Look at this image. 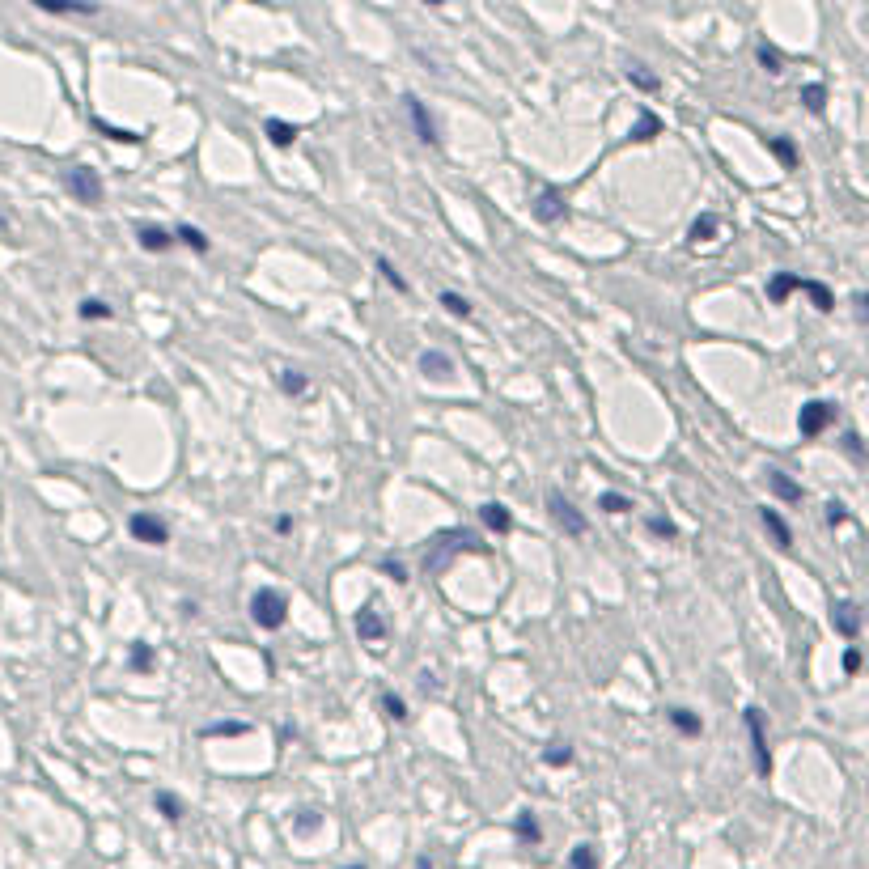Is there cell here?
Returning a JSON list of instances; mask_svg holds the SVG:
<instances>
[{"instance_id": "1", "label": "cell", "mask_w": 869, "mask_h": 869, "mask_svg": "<svg viewBox=\"0 0 869 869\" xmlns=\"http://www.w3.org/2000/svg\"><path fill=\"white\" fill-rule=\"evenodd\" d=\"M475 547H480V535H475V530H441V535L424 547V577L446 573L454 556L475 552Z\"/></svg>"}, {"instance_id": "2", "label": "cell", "mask_w": 869, "mask_h": 869, "mask_svg": "<svg viewBox=\"0 0 869 869\" xmlns=\"http://www.w3.org/2000/svg\"><path fill=\"white\" fill-rule=\"evenodd\" d=\"M251 619H255L259 628H268V632L285 628V619H289V598L280 594V590H259V594L251 598Z\"/></svg>"}, {"instance_id": "3", "label": "cell", "mask_w": 869, "mask_h": 869, "mask_svg": "<svg viewBox=\"0 0 869 869\" xmlns=\"http://www.w3.org/2000/svg\"><path fill=\"white\" fill-rule=\"evenodd\" d=\"M547 509H552V522L564 530V535H573V539H581V535H585V518H581V513H577V505H573L564 492H556V488L547 492Z\"/></svg>"}, {"instance_id": "4", "label": "cell", "mask_w": 869, "mask_h": 869, "mask_svg": "<svg viewBox=\"0 0 869 869\" xmlns=\"http://www.w3.org/2000/svg\"><path fill=\"white\" fill-rule=\"evenodd\" d=\"M68 191H73L81 204H102V195H106L102 179L90 166H73V170H68Z\"/></svg>"}, {"instance_id": "5", "label": "cell", "mask_w": 869, "mask_h": 869, "mask_svg": "<svg viewBox=\"0 0 869 869\" xmlns=\"http://www.w3.org/2000/svg\"><path fill=\"white\" fill-rule=\"evenodd\" d=\"M831 403H823V399H810V403H802V412H797V429H802V437H819L827 424H831Z\"/></svg>"}, {"instance_id": "6", "label": "cell", "mask_w": 869, "mask_h": 869, "mask_svg": "<svg viewBox=\"0 0 869 869\" xmlns=\"http://www.w3.org/2000/svg\"><path fill=\"white\" fill-rule=\"evenodd\" d=\"M530 212H535V221H543V225L564 221V212H569V204H564V191L560 187H543L539 200L530 204Z\"/></svg>"}, {"instance_id": "7", "label": "cell", "mask_w": 869, "mask_h": 869, "mask_svg": "<svg viewBox=\"0 0 869 869\" xmlns=\"http://www.w3.org/2000/svg\"><path fill=\"white\" fill-rule=\"evenodd\" d=\"M831 628H836L844 641H853V636L861 632V607L857 602H848V598L836 602V607H831Z\"/></svg>"}, {"instance_id": "8", "label": "cell", "mask_w": 869, "mask_h": 869, "mask_svg": "<svg viewBox=\"0 0 869 869\" xmlns=\"http://www.w3.org/2000/svg\"><path fill=\"white\" fill-rule=\"evenodd\" d=\"M132 535H136L140 543L162 547V543L170 539V530H166V522H162V518H153V513H132Z\"/></svg>"}, {"instance_id": "9", "label": "cell", "mask_w": 869, "mask_h": 869, "mask_svg": "<svg viewBox=\"0 0 869 869\" xmlns=\"http://www.w3.org/2000/svg\"><path fill=\"white\" fill-rule=\"evenodd\" d=\"M747 730H751V742H755V764L759 772H772V755H768V738H764V717H759V708H747Z\"/></svg>"}, {"instance_id": "10", "label": "cell", "mask_w": 869, "mask_h": 869, "mask_svg": "<svg viewBox=\"0 0 869 869\" xmlns=\"http://www.w3.org/2000/svg\"><path fill=\"white\" fill-rule=\"evenodd\" d=\"M403 102H407V115H412V123H416V132H420V140H424V145H437V140H441V136H437V123H433V115H429V111H424V102H420L416 94H407Z\"/></svg>"}, {"instance_id": "11", "label": "cell", "mask_w": 869, "mask_h": 869, "mask_svg": "<svg viewBox=\"0 0 869 869\" xmlns=\"http://www.w3.org/2000/svg\"><path fill=\"white\" fill-rule=\"evenodd\" d=\"M357 636H361V641H369V645H378L382 636H386V624H382V615L374 607H361L357 611Z\"/></svg>"}, {"instance_id": "12", "label": "cell", "mask_w": 869, "mask_h": 869, "mask_svg": "<svg viewBox=\"0 0 869 869\" xmlns=\"http://www.w3.org/2000/svg\"><path fill=\"white\" fill-rule=\"evenodd\" d=\"M420 374L424 378H450L454 374V361L441 348H429V352H420Z\"/></svg>"}, {"instance_id": "13", "label": "cell", "mask_w": 869, "mask_h": 869, "mask_svg": "<svg viewBox=\"0 0 869 869\" xmlns=\"http://www.w3.org/2000/svg\"><path fill=\"white\" fill-rule=\"evenodd\" d=\"M136 238H140V251H149V255H162V251H170V246H174V238L166 234L162 225H140Z\"/></svg>"}, {"instance_id": "14", "label": "cell", "mask_w": 869, "mask_h": 869, "mask_svg": "<svg viewBox=\"0 0 869 869\" xmlns=\"http://www.w3.org/2000/svg\"><path fill=\"white\" fill-rule=\"evenodd\" d=\"M768 488L780 496V501H789V505H793V501H802V484H793L780 467H768Z\"/></svg>"}, {"instance_id": "15", "label": "cell", "mask_w": 869, "mask_h": 869, "mask_svg": "<svg viewBox=\"0 0 869 869\" xmlns=\"http://www.w3.org/2000/svg\"><path fill=\"white\" fill-rule=\"evenodd\" d=\"M759 518H764V526L772 530V539H776V547H793V530H789V522L780 518L776 509H759Z\"/></svg>"}, {"instance_id": "16", "label": "cell", "mask_w": 869, "mask_h": 869, "mask_svg": "<svg viewBox=\"0 0 869 869\" xmlns=\"http://www.w3.org/2000/svg\"><path fill=\"white\" fill-rule=\"evenodd\" d=\"M480 518H484V526H488V530H496V535H505V530L513 526V518H509V509H505L501 501H488V505L480 509Z\"/></svg>"}, {"instance_id": "17", "label": "cell", "mask_w": 869, "mask_h": 869, "mask_svg": "<svg viewBox=\"0 0 869 869\" xmlns=\"http://www.w3.org/2000/svg\"><path fill=\"white\" fill-rule=\"evenodd\" d=\"M662 132V119L653 115V111H641L636 115V123H632V132H628V140H653Z\"/></svg>"}, {"instance_id": "18", "label": "cell", "mask_w": 869, "mask_h": 869, "mask_svg": "<svg viewBox=\"0 0 869 869\" xmlns=\"http://www.w3.org/2000/svg\"><path fill=\"white\" fill-rule=\"evenodd\" d=\"M793 289H802V276H793V272H776V276L768 280V297H772V301H785Z\"/></svg>"}, {"instance_id": "19", "label": "cell", "mask_w": 869, "mask_h": 869, "mask_svg": "<svg viewBox=\"0 0 869 869\" xmlns=\"http://www.w3.org/2000/svg\"><path fill=\"white\" fill-rule=\"evenodd\" d=\"M268 136H272V145L289 149L293 140L301 136V128H297V123H285V119H268Z\"/></svg>"}, {"instance_id": "20", "label": "cell", "mask_w": 869, "mask_h": 869, "mask_svg": "<svg viewBox=\"0 0 869 869\" xmlns=\"http://www.w3.org/2000/svg\"><path fill=\"white\" fill-rule=\"evenodd\" d=\"M543 764H547V768H569V764H573V747H569V742H547Z\"/></svg>"}, {"instance_id": "21", "label": "cell", "mask_w": 869, "mask_h": 869, "mask_svg": "<svg viewBox=\"0 0 869 869\" xmlns=\"http://www.w3.org/2000/svg\"><path fill=\"white\" fill-rule=\"evenodd\" d=\"M666 717L675 721V730H679V734H687V738H696V734H700V717L691 713V708H670Z\"/></svg>"}, {"instance_id": "22", "label": "cell", "mask_w": 869, "mask_h": 869, "mask_svg": "<svg viewBox=\"0 0 869 869\" xmlns=\"http://www.w3.org/2000/svg\"><path fill=\"white\" fill-rule=\"evenodd\" d=\"M513 831H518V840H526V844H539V836H543V831H539V819H535L530 810H522L518 819H513Z\"/></svg>"}, {"instance_id": "23", "label": "cell", "mask_w": 869, "mask_h": 869, "mask_svg": "<svg viewBox=\"0 0 869 869\" xmlns=\"http://www.w3.org/2000/svg\"><path fill=\"white\" fill-rule=\"evenodd\" d=\"M204 738H242L246 734V721H212L200 730Z\"/></svg>"}, {"instance_id": "24", "label": "cell", "mask_w": 869, "mask_h": 869, "mask_svg": "<svg viewBox=\"0 0 869 869\" xmlns=\"http://www.w3.org/2000/svg\"><path fill=\"white\" fill-rule=\"evenodd\" d=\"M768 153H776L785 170L797 166V149H793V140H785V136H768Z\"/></svg>"}, {"instance_id": "25", "label": "cell", "mask_w": 869, "mask_h": 869, "mask_svg": "<svg viewBox=\"0 0 869 869\" xmlns=\"http://www.w3.org/2000/svg\"><path fill=\"white\" fill-rule=\"evenodd\" d=\"M717 229H721V221L713 217V212H704V217L691 221V242H708V238H717Z\"/></svg>"}, {"instance_id": "26", "label": "cell", "mask_w": 869, "mask_h": 869, "mask_svg": "<svg viewBox=\"0 0 869 869\" xmlns=\"http://www.w3.org/2000/svg\"><path fill=\"white\" fill-rule=\"evenodd\" d=\"M802 293H810V301H814V306H819L823 314H827L831 306H836V297H831V289H827V285H819V280H802Z\"/></svg>"}, {"instance_id": "27", "label": "cell", "mask_w": 869, "mask_h": 869, "mask_svg": "<svg viewBox=\"0 0 869 869\" xmlns=\"http://www.w3.org/2000/svg\"><path fill=\"white\" fill-rule=\"evenodd\" d=\"M153 806H157V810H162V814H166V819H170V823H179V819H183V802H179V797H174V793H166V789H162V793H157V797H153Z\"/></svg>"}, {"instance_id": "28", "label": "cell", "mask_w": 869, "mask_h": 869, "mask_svg": "<svg viewBox=\"0 0 869 869\" xmlns=\"http://www.w3.org/2000/svg\"><path fill=\"white\" fill-rule=\"evenodd\" d=\"M628 81L636 85V90H649V94L658 90V77H653L645 64H628Z\"/></svg>"}, {"instance_id": "29", "label": "cell", "mask_w": 869, "mask_h": 869, "mask_svg": "<svg viewBox=\"0 0 869 869\" xmlns=\"http://www.w3.org/2000/svg\"><path fill=\"white\" fill-rule=\"evenodd\" d=\"M598 509H602V513H628L632 501H628L624 492H602V496H598Z\"/></svg>"}, {"instance_id": "30", "label": "cell", "mask_w": 869, "mask_h": 869, "mask_svg": "<svg viewBox=\"0 0 869 869\" xmlns=\"http://www.w3.org/2000/svg\"><path fill=\"white\" fill-rule=\"evenodd\" d=\"M77 314L85 318V323H90V318H111L115 310H111V306H106V301H102V297H85V301H81V310H77Z\"/></svg>"}, {"instance_id": "31", "label": "cell", "mask_w": 869, "mask_h": 869, "mask_svg": "<svg viewBox=\"0 0 869 869\" xmlns=\"http://www.w3.org/2000/svg\"><path fill=\"white\" fill-rule=\"evenodd\" d=\"M569 869H598L594 844H577V848H573V857H569Z\"/></svg>"}, {"instance_id": "32", "label": "cell", "mask_w": 869, "mask_h": 869, "mask_svg": "<svg viewBox=\"0 0 869 869\" xmlns=\"http://www.w3.org/2000/svg\"><path fill=\"white\" fill-rule=\"evenodd\" d=\"M179 242H187L191 251H200V255H208V246H212V242H208V238H204L195 225H179Z\"/></svg>"}, {"instance_id": "33", "label": "cell", "mask_w": 869, "mask_h": 869, "mask_svg": "<svg viewBox=\"0 0 869 869\" xmlns=\"http://www.w3.org/2000/svg\"><path fill=\"white\" fill-rule=\"evenodd\" d=\"M441 306H446L454 318H471V301H467V297H458V293H450V289L441 293Z\"/></svg>"}, {"instance_id": "34", "label": "cell", "mask_w": 869, "mask_h": 869, "mask_svg": "<svg viewBox=\"0 0 869 869\" xmlns=\"http://www.w3.org/2000/svg\"><path fill=\"white\" fill-rule=\"evenodd\" d=\"M382 713H386L390 721H407V704H403V696L386 691V696H382Z\"/></svg>"}, {"instance_id": "35", "label": "cell", "mask_w": 869, "mask_h": 869, "mask_svg": "<svg viewBox=\"0 0 869 869\" xmlns=\"http://www.w3.org/2000/svg\"><path fill=\"white\" fill-rule=\"evenodd\" d=\"M280 390H285V395H306V374L285 369V374H280Z\"/></svg>"}, {"instance_id": "36", "label": "cell", "mask_w": 869, "mask_h": 869, "mask_svg": "<svg viewBox=\"0 0 869 869\" xmlns=\"http://www.w3.org/2000/svg\"><path fill=\"white\" fill-rule=\"evenodd\" d=\"M47 13H77V17H94L98 9L94 5H64V0H43Z\"/></svg>"}, {"instance_id": "37", "label": "cell", "mask_w": 869, "mask_h": 869, "mask_svg": "<svg viewBox=\"0 0 869 869\" xmlns=\"http://www.w3.org/2000/svg\"><path fill=\"white\" fill-rule=\"evenodd\" d=\"M823 98H827V90H823V85H802V102H806V111L823 115Z\"/></svg>"}, {"instance_id": "38", "label": "cell", "mask_w": 869, "mask_h": 869, "mask_svg": "<svg viewBox=\"0 0 869 869\" xmlns=\"http://www.w3.org/2000/svg\"><path fill=\"white\" fill-rule=\"evenodd\" d=\"M378 272H382V276H386V285H395V289H399V293H407V280H403V276H399V272H395V263H390V259H386V255H378Z\"/></svg>"}, {"instance_id": "39", "label": "cell", "mask_w": 869, "mask_h": 869, "mask_svg": "<svg viewBox=\"0 0 869 869\" xmlns=\"http://www.w3.org/2000/svg\"><path fill=\"white\" fill-rule=\"evenodd\" d=\"M94 123H98V128H102L106 136H111V140H128V145H140V136L128 132V128H111V123H102V119H94Z\"/></svg>"}, {"instance_id": "40", "label": "cell", "mask_w": 869, "mask_h": 869, "mask_svg": "<svg viewBox=\"0 0 869 869\" xmlns=\"http://www.w3.org/2000/svg\"><path fill=\"white\" fill-rule=\"evenodd\" d=\"M755 56H759V64H764V68H768V73H772V77L780 73V56H776V51H772L768 43H764V47H759V51H755Z\"/></svg>"}, {"instance_id": "41", "label": "cell", "mask_w": 869, "mask_h": 869, "mask_svg": "<svg viewBox=\"0 0 869 869\" xmlns=\"http://www.w3.org/2000/svg\"><path fill=\"white\" fill-rule=\"evenodd\" d=\"M649 530H653V535H662V539H675V535H679L670 518H649Z\"/></svg>"}, {"instance_id": "42", "label": "cell", "mask_w": 869, "mask_h": 869, "mask_svg": "<svg viewBox=\"0 0 869 869\" xmlns=\"http://www.w3.org/2000/svg\"><path fill=\"white\" fill-rule=\"evenodd\" d=\"M382 573H386L390 581H395V585H403V581H407V569H403L399 560H382Z\"/></svg>"}, {"instance_id": "43", "label": "cell", "mask_w": 869, "mask_h": 869, "mask_svg": "<svg viewBox=\"0 0 869 869\" xmlns=\"http://www.w3.org/2000/svg\"><path fill=\"white\" fill-rule=\"evenodd\" d=\"M827 522H831V526H844V522H848V509H844L840 501H831V505H827Z\"/></svg>"}, {"instance_id": "44", "label": "cell", "mask_w": 869, "mask_h": 869, "mask_svg": "<svg viewBox=\"0 0 869 869\" xmlns=\"http://www.w3.org/2000/svg\"><path fill=\"white\" fill-rule=\"evenodd\" d=\"M149 662H153L149 645H136V649H132V666H136V670H149Z\"/></svg>"}, {"instance_id": "45", "label": "cell", "mask_w": 869, "mask_h": 869, "mask_svg": "<svg viewBox=\"0 0 869 869\" xmlns=\"http://www.w3.org/2000/svg\"><path fill=\"white\" fill-rule=\"evenodd\" d=\"M861 670V649H848L844 653V675H857Z\"/></svg>"}, {"instance_id": "46", "label": "cell", "mask_w": 869, "mask_h": 869, "mask_svg": "<svg viewBox=\"0 0 869 869\" xmlns=\"http://www.w3.org/2000/svg\"><path fill=\"white\" fill-rule=\"evenodd\" d=\"M314 827H318V814L314 810H301L297 814V831H314Z\"/></svg>"}, {"instance_id": "47", "label": "cell", "mask_w": 869, "mask_h": 869, "mask_svg": "<svg viewBox=\"0 0 869 869\" xmlns=\"http://www.w3.org/2000/svg\"><path fill=\"white\" fill-rule=\"evenodd\" d=\"M416 869H433V865L429 861H416Z\"/></svg>"}, {"instance_id": "48", "label": "cell", "mask_w": 869, "mask_h": 869, "mask_svg": "<svg viewBox=\"0 0 869 869\" xmlns=\"http://www.w3.org/2000/svg\"><path fill=\"white\" fill-rule=\"evenodd\" d=\"M348 869H365V865H348Z\"/></svg>"}]
</instances>
